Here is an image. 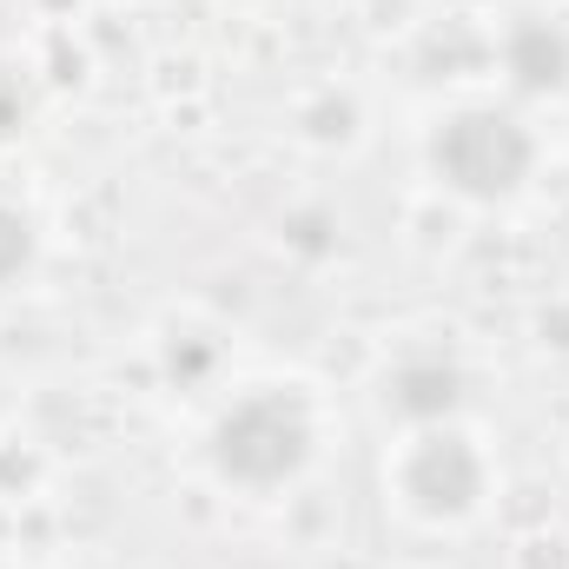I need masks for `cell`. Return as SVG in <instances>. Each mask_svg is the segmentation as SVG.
<instances>
[{"mask_svg": "<svg viewBox=\"0 0 569 569\" xmlns=\"http://www.w3.org/2000/svg\"><path fill=\"white\" fill-rule=\"evenodd\" d=\"M530 159L537 146L517 127V113H497V107H463L437 127L430 140V166L443 186L470 192V199H503L530 179Z\"/></svg>", "mask_w": 569, "mask_h": 569, "instance_id": "1", "label": "cell"}, {"mask_svg": "<svg viewBox=\"0 0 569 569\" xmlns=\"http://www.w3.org/2000/svg\"><path fill=\"white\" fill-rule=\"evenodd\" d=\"M311 450V418L298 398L284 391H259V398H239L226 418H219V437H212V457L232 483L246 490H272L284 477H298Z\"/></svg>", "mask_w": 569, "mask_h": 569, "instance_id": "2", "label": "cell"}, {"mask_svg": "<svg viewBox=\"0 0 569 569\" xmlns=\"http://www.w3.org/2000/svg\"><path fill=\"white\" fill-rule=\"evenodd\" d=\"M405 490L425 503L430 517H457V510H470V503L483 497V457H477L463 437L437 430V437L418 443V457H411V470H405Z\"/></svg>", "mask_w": 569, "mask_h": 569, "instance_id": "3", "label": "cell"}, {"mask_svg": "<svg viewBox=\"0 0 569 569\" xmlns=\"http://www.w3.org/2000/svg\"><path fill=\"white\" fill-rule=\"evenodd\" d=\"M27 259H33V226H27L13 206H0V284L13 279Z\"/></svg>", "mask_w": 569, "mask_h": 569, "instance_id": "4", "label": "cell"}]
</instances>
